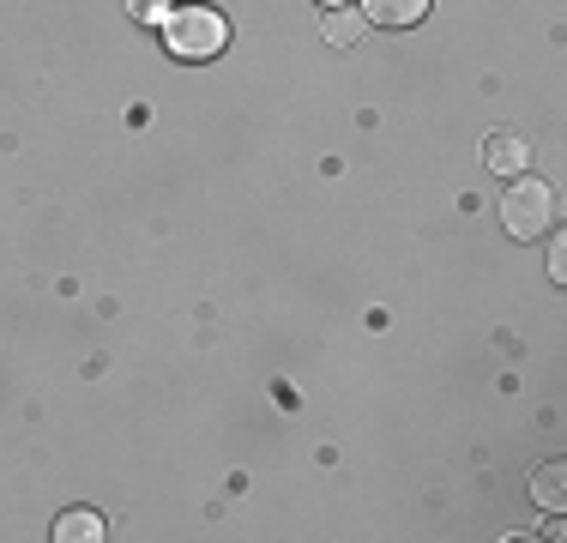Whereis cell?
Listing matches in <instances>:
<instances>
[{
	"mask_svg": "<svg viewBox=\"0 0 567 543\" xmlns=\"http://www.w3.org/2000/svg\"><path fill=\"white\" fill-rule=\"evenodd\" d=\"M164 43L169 54H182V61H212V54H224L229 43V19L218 7H169V19H164Z\"/></svg>",
	"mask_w": 567,
	"mask_h": 543,
	"instance_id": "6da1fadb",
	"label": "cell"
},
{
	"mask_svg": "<svg viewBox=\"0 0 567 543\" xmlns=\"http://www.w3.org/2000/svg\"><path fill=\"white\" fill-rule=\"evenodd\" d=\"M502 224L513 242H537L556 229V187H544L537 175H525V182H513L502 194Z\"/></svg>",
	"mask_w": 567,
	"mask_h": 543,
	"instance_id": "7a4b0ae2",
	"label": "cell"
},
{
	"mask_svg": "<svg viewBox=\"0 0 567 543\" xmlns=\"http://www.w3.org/2000/svg\"><path fill=\"white\" fill-rule=\"evenodd\" d=\"M483 170L525 175L532 170V140H519V133H489V140H483Z\"/></svg>",
	"mask_w": 567,
	"mask_h": 543,
	"instance_id": "3957f363",
	"label": "cell"
},
{
	"mask_svg": "<svg viewBox=\"0 0 567 543\" xmlns=\"http://www.w3.org/2000/svg\"><path fill=\"white\" fill-rule=\"evenodd\" d=\"M435 0H362V19L386 24V31H404V24H423V12Z\"/></svg>",
	"mask_w": 567,
	"mask_h": 543,
	"instance_id": "277c9868",
	"label": "cell"
},
{
	"mask_svg": "<svg viewBox=\"0 0 567 543\" xmlns=\"http://www.w3.org/2000/svg\"><path fill=\"white\" fill-rule=\"evenodd\" d=\"M55 537H61V543H91V537H103V513H91V508L61 513V520H55Z\"/></svg>",
	"mask_w": 567,
	"mask_h": 543,
	"instance_id": "5b68a950",
	"label": "cell"
},
{
	"mask_svg": "<svg viewBox=\"0 0 567 543\" xmlns=\"http://www.w3.org/2000/svg\"><path fill=\"white\" fill-rule=\"evenodd\" d=\"M561 483H567V465H561V459H549V465L532 478V495L544 501V508H556V513H561V501H567V489H561Z\"/></svg>",
	"mask_w": 567,
	"mask_h": 543,
	"instance_id": "8992f818",
	"label": "cell"
},
{
	"mask_svg": "<svg viewBox=\"0 0 567 543\" xmlns=\"http://www.w3.org/2000/svg\"><path fill=\"white\" fill-rule=\"evenodd\" d=\"M327 43H357V31H362V12H350V7H327Z\"/></svg>",
	"mask_w": 567,
	"mask_h": 543,
	"instance_id": "52a82bcc",
	"label": "cell"
},
{
	"mask_svg": "<svg viewBox=\"0 0 567 543\" xmlns=\"http://www.w3.org/2000/svg\"><path fill=\"white\" fill-rule=\"evenodd\" d=\"M127 12L140 24H157V19H169V0H127Z\"/></svg>",
	"mask_w": 567,
	"mask_h": 543,
	"instance_id": "ba28073f",
	"label": "cell"
},
{
	"mask_svg": "<svg viewBox=\"0 0 567 543\" xmlns=\"http://www.w3.org/2000/svg\"><path fill=\"white\" fill-rule=\"evenodd\" d=\"M320 7H344V0H320Z\"/></svg>",
	"mask_w": 567,
	"mask_h": 543,
	"instance_id": "9c48e42d",
	"label": "cell"
}]
</instances>
